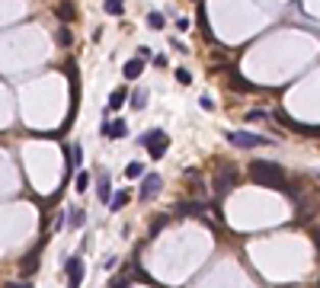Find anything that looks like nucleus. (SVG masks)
<instances>
[{
  "label": "nucleus",
  "mask_w": 320,
  "mask_h": 288,
  "mask_svg": "<svg viewBox=\"0 0 320 288\" xmlns=\"http://www.w3.org/2000/svg\"><path fill=\"white\" fill-rule=\"evenodd\" d=\"M250 176L259 186H282L285 183V170H282L279 163H272V160H253L250 163Z\"/></svg>",
  "instance_id": "1"
},
{
  "label": "nucleus",
  "mask_w": 320,
  "mask_h": 288,
  "mask_svg": "<svg viewBox=\"0 0 320 288\" xmlns=\"http://www.w3.org/2000/svg\"><path fill=\"white\" fill-rule=\"evenodd\" d=\"M138 141H141V144H144V148H147V154H151L154 160H160L163 154H167V144H170V138H167V131H163V128L144 131V135H141Z\"/></svg>",
  "instance_id": "2"
},
{
  "label": "nucleus",
  "mask_w": 320,
  "mask_h": 288,
  "mask_svg": "<svg viewBox=\"0 0 320 288\" xmlns=\"http://www.w3.org/2000/svg\"><path fill=\"white\" fill-rule=\"evenodd\" d=\"M228 141H231V144H237V148H259V144H269V138L250 135V131H231Z\"/></svg>",
  "instance_id": "3"
},
{
  "label": "nucleus",
  "mask_w": 320,
  "mask_h": 288,
  "mask_svg": "<svg viewBox=\"0 0 320 288\" xmlns=\"http://www.w3.org/2000/svg\"><path fill=\"white\" fill-rule=\"evenodd\" d=\"M173 214L176 218H205V202H180Z\"/></svg>",
  "instance_id": "4"
},
{
  "label": "nucleus",
  "mask_w": 320,
  "mask_h": 288,
  "mask_svg": "<svg viewBox=\"0 0 320 288\" xmlns=\"http://www.w3.org/2000/svg\"><path fill=\"white\" fill-rule=\"evenodd\" d=\"M160 186H163V179H160V173H147V176H141V199H154L160 192Z\"/></svg>",
  "instance_id": "5"
},
{
  "label": "nucleus",
  "mask_w": 320,
  "mask_h": 288,
  "mask_svg": "<svg viewBox=\"0 0 320 288\" xmlns=\"http://www.w3.org/2000/svg\"><path fill=\"white\" fill-rule=\"evenodd\" d=\"M125 131H128L125 118H112V122H103L100 125V135L103 138H125Z\"/></svg>",
  "instance_id": "6"
},
{
  "label": "nucleus",
  "mask_w": 320,
  "mask_h": 288,
  "mask_svg": "<svg viewBox=\"0 0 320 288\" xmlns=\"http://www.w3.org/2000/svg\"><path fill=\"white\" fill-rule=\"evenodd\" d=\"M234 183H237V173H234V166H224V170L215 176V192H218V196H224V192H228Z\"/></svg>",
  "instance_id": "7"
},
{
  "label": "nucleus",
  "mask_w": 320,
  "mask_h": 288,
  "mask_svg": "<svg viewBox=\"0 0 320 288\" xmlns=\"http://www.w3.org/2000/svg\"><path fill=\"white\" fill-rule=\"evenodd\" d=\"M67 282L74 285V288L84 282V259H80V256H70L67 259Z\"/></svg>",
  "instance_id": "8"
},
{
  "label": "nucleus",
  "mask_w": 320,
  "mask_h": 288,
  "mask_svg": "<svg viewBox=\"0 0 320 288\" xmlns=\"http://www.w3.org/2000/svg\"><path fill=\"white\" fill-rule=\"evenodd\" d=\"M96 199L100 202L112 199V179H109V173H100V179H96Z\"/></svg>",
  "instance_id": "9"
},
{
  "label": "nucleus",
  "mask_w": 320,
  "mask_h": 288,
  "mask_svg": "<svg viewBox=\"0 0 320 288\" xmlns=\"http://www.w3.org/2000/svg\"><path fill=\"white\" fill-rule=\"evenodd\" d=\"M141 70H144V61H141V58H132V61L122 67V74H125L128 80H135V77H141Z\"/></svg>",
  "instance_id": "10"
},
{
  "label": "nucleus",
  "mask_w": 320,
  "mask_h": 288,
  "mask_svg": "<svg viewBox=\"0 0 320 288\" xmlns=\"http://www.w3.org/2000/svg\"><path fill=\"white\" fill-rule=\"evenodd\" d=\"M39 253H42V247H35L32 253H29V259H22V275H32L35 272V266H39Z\"/></svg>",
  "instance_id": "11"
},
{
  "label": "nucleus",
  "mask_w": 320,
  "mask_h": 288,
  "mask_svg": "<svg viewBox=\"0 0 320 288\" xmlns=\"http://www.w3.org/2000/svg\"><path fill=\"white\" fill-rule=\"evenodd\" d=\"M67 224H70V227H84V224H87V211H84V208H70V211H67Z\"/></svg>",
  "instance_id": "12"
},
{
  "label": "nucleus",
  "mask_w": 320,
  "mask_h": 288,
  "mask_svg": "<svg viewBox=\"0 0 320 288\" xmlns=\"http://www.w3.org/2000/svg\"><path fill=\"white\" fill-rule=\"evenodd\" d=\"M58 16H61L64 22H74V19H77V10H74V4H70V0H64V4L58 7Z\"/></svg>",
  "instance_id": "13"
},
{
  "label": "nucleus",
  "mask_w": 320,
  "mask_h": 288,
  "mask_svg": "<svg viewBox=\"0 0 320 288\" xmlns=\"http://www.w3.org/2000/svg\"><path fill=\"white\" fill-rule=\"evenodd\" d=\"M125 100H128V93H125V90H112V96H109V109H122Z\"/></svg>",
  "instance_id": "14"
},
{
  "label": "nucleus",
  "mask_w": 320,
  "mask_h": 288,
  "mask_svg": "<svg viewBox=\"0 0 320 288\" xmlns=\"http://www.w3.org/2000/svg\"><path fill=\"white\" fill-rule=\"evenodd\" d=\"M125 202H128V189H122V192H112V199H109V208H112V211H118V208L125 205Z\"/></svg>",
  "instance_id": "15"
},
{
  "label": "nucleus",
  "mask_w": 320,
  "mask_h": 288,
  "mask_svg": "<svg viewBox=\"0 0 320 288\" xmlns=\"http://www.w3.org/2000/svg\"><path fill=\"white\" fill-rule=\"evenodd\" d=\"M167 221H170L167 214H160V218H154V221H151V227H147V234H151V237H157V234L163 231V227H167Z\"/></svg>",
  "instance_id": "16"
},
{
  "label": "nucleus",
  "mask_w": 320,
  "mask_h": 288,
  "mask_svg": "<svg viewBox=\"0 0 320 288\" xmlns=\"http://www.w3.org/2000/svg\"><path fill=\"white\" fill-rule=\"evenodd\" d=\"M125 176H128V179H141V176H144V163H138V160L128 163V166H125Z\"/></svg>",
  "instance_id": "17"
},
{
  "label": "nucleus",
  "mask_w": 320,
  "mask_h": 288,
  "mask_svg": "<svg viewBox=\"0 0 320 288\" xmlns=\"http://www.w3.org/2000/svg\"><path fill=\"white\" fill-rule=\"evenodd\" d=\"M122 10H125V0H106V13L109 16H122Z\"/></svg>",
  "instance_id": "18"
},
{
  "label": "nucleus",
  "mask_w": 320,
  "mask_h": 288,
  "mask_svg": "<svg viewBox=\"0 0 320 288\" xmlns=\"http://www.w3.org/2000/svg\"><path fill=\"white\" fill-rule=\"evenodd\" d=\"M147 26L151 29H163V26H167V16H163V13H151L147 16Z\"/></svg>",
  "instance_id": "19"
},
{
  "label": "nucleus",
  "mask_w": 320,
  "mask_h": 288,
  "mask_svg": "<svg viewBox=\"0 0 320 288\" xmlns=\"http://www.w3.org/2000/svg\"><path fill=\"white\" fill-rule=\"evenodd\" d=\"M144 103H147V90H135L132 93V106L135 109H144Z\"/></svg>",
  "instance_id": "20"
},
{
  "label": "nucleus",
  "mask_w": 320,
  "mask_h": 288,
  "mask_svg": "<svg viewBox=\"0 0 320 288\" xmlns=\"http://www.w3.org/2000/svg\"><path fill=\"white\" fill-rule=\"evenodd\" d=\"M70 42H74V35H70L67 26H61V29H58V45H64V48H67Z\"/></svg>",
  "instance_id": "21"
},
{
  "label": "nucleus",
  "mask_w": 320,
  "mask_h": 288,
  "mask_svg": "<svg viewBox=\"0 0 320 288\" xmlns=\"http://www.w3.org/2000/svg\"><path fill=\"white\" fill-rule=\"evenodd\" d=\"M176 80L180 83H192V74H189L186 67H176Z\"/></svg>",
  "instance_id": "22"
},
{
  "label": "nucleus",
  "mask_w": 320,
  "mask_h": 288,
  "mask_svg": "<svg viewBox=\"0 0 320 288\" xmlns=\"http://www.w3.org/2000/svg\"><path fill=\"white\" fill-rule=\"evenodd\" d=\"M87 186H90V176H87L84 170H80V173H77V192H84Z\"/></svg>",
  "instance_id": "23"
},
{
  "label": "nucleus",
  "mask_w": 320,
  "mask_h": 288,
  "mask_svg": "<svg viewBox=\"0 0 320 288\" xmlns=\"http://www.w3.org/2000/svg\"><path fill=\"white\" fill-rule=\"evenodd\" d=\"M70 160H74V163L80 166V160H84V151H80V144H77V148H74V151H70Z\"/></svg>",
  "instance_id": "24"
},
{
  "label": "nucleus",
  "mask_w": 320,
  "mask_h": 288,
  "mask_svg": "<svg viewBox=\"0 0 320 288\" xmlns=\"http://www.w3.org/2000/svg\"><path fill=\"white\" fill-rule=\"evenodd\" d=\"M4 288H32V285H29V282H7Z\"/></svg>",
  "instance_id": "25"
},
{
  "label": "nucleus",
  "mask_w": 320,
  "mask_h": 288,
  "mask_svg": "<svg viewBox=\"0 0 320 288\" xmlns=\"http://www.w3.org/2000/svg\"><path fill=\"white\" fill-rule=\"evenodd\" d=\"M259 118H266V112H250V115H247V122H259Z\"/></svg>",
  "instance_id": "26"
},
{
  "label": "nucleus",
  "mask_w": 320,
  "mask_h": 288,
  "mask_svg": "<svg viewBox=\"0 0 320 288\" xmlns=\"http://www.w3.org/2000/svg\"><path fill=\"white\" fill-rule=\"evenodd\" d=\"M125 285H128V279H115V282H112L109 288H125Z\"/></svg>",
  "instance_id": "27"
},
{
  "label": "nucleus",
  "mask_w": 320,
  "mask_h": 288,
  "mask_svg": "<svg viewBox=\"0 0 320 288\" xmlns=\"http://www.w3.org/2000/svg\"><path fill=\"white\" fill-rule=\"evenodd\" d=\"M70 288H74V285H70Z\"/></svg>",
  "instance_id": "28"
}]
</instances>
